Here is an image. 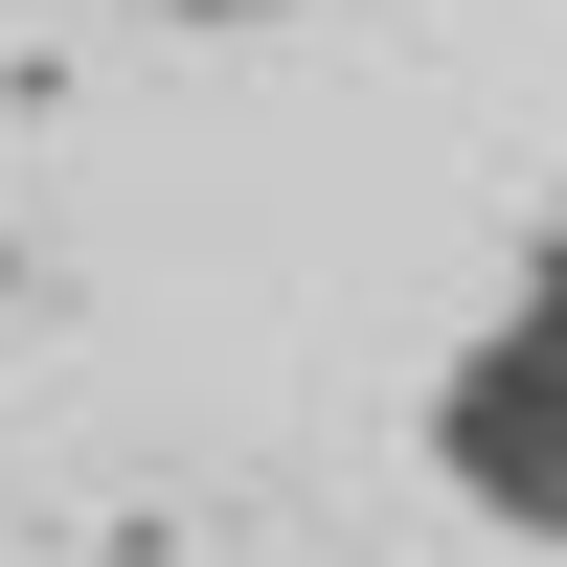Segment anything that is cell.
<instances>
[{"label": "cell", "instance_id": "1", "mask_svg": "<svg viewBox=\"0 0 567 567\" xmlns=\"http://www.w3.org/2000/svg\"><path fill=\"white\" fill-rule=\"evenodd\" d=\"M432 477H454V523L567 545V250H523L499 318L432 363Z\"/></svg>", "mask_w": 567, "mask_h": 567}]
</instances>
